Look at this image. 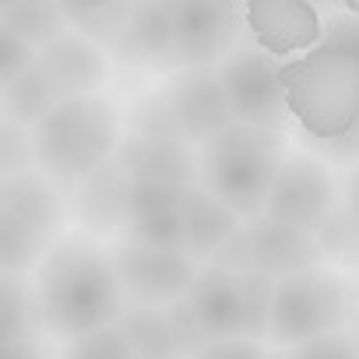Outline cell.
Instances as JSON below:
<instances>
[{
  "label": "cell",
  "mask_w": 359,
  "mask_h": 359,
  "mask_svg": "<svg viewBox=\"0 0 359 359\" xmlns=\"http://www.w3.org/2000/svg\"><path fill=\"white\" fill-rule=\"evenodd\" d=\"M289 116L313 141H338L359 127V8L324 22V43L278 67Z\"/></svg>",
  "instance_id": "cell-1"
},
{
  "label": "cell",
  "mask_w": 359,
  "mask_h": 359,
  "mask_svg": "<svg viewBox=\"0 0 359 359\" xmlns=\"http://www.w3.org/2000/svg\"><path fill=\"white\" fill-rule=\"evenodd\" d=\"M39 320L57 338H85L123 317V285L109 254L85 236L60 240L36 275Z\"/></svg>",
  "instance_id": "cell-2"
},
{
  "label": "cell",
  "mask_w": 359,
  "mask_h": 359,
  "mask_svg": "<svg viewBox=\"0 0 359 359\" xmlns=\"http://www.w3.org/2000/svg\"><path fill=\"white\" fill-rule=\"evenodd\" d=\"M32 144H36V162L50 180L78 187L85 176L116 158L123 144L120 113L102 95L64 99L32 130Z\"/></svg>",
  "instance_id": "cell-3"
},
{
  "label": "cell",
  "mask_w": 359,
  "mask_h": 359,
  "mask_svg": "<svg viewBox=\"0 0 359 359\" xmlns=\"http://www.w3.org/2000/svg\"><path fill=\"white\" fill-rule=\"evenodd\" d=\"M198 162H201L205 191H212L240 219L254 222L268 212L275 176L285 162L282 134L233 123L226 134L201 144Z\"/></svg>",
  "instance_id": "cell-4"
},
{
  "label": "cell",
  "mask_w": 359,
  "mask_h": 359,
  "mask_svg": "<svg viewBox=\"0 0 359 359\" xmlns=\"http://www.w3.org/2000/svg\"><path fill=\"white\" fill-rule=\"evenodd\" d=\"M352 303H355V292L348 278L327 268H310V271L278 278L275 296H271V338L292 348V345L334 334L341 331Z\"/></svg>",
  "instance_id": "cell-5"
},
{
  "label": "cell",
  "mask_w": 359,
  "mask_h": 359,
  "mask_svg": "<svg viewBox=\"0 0 359 359\" xmlns=\"http://www.w3.org/2000/svg\"><path fill=\"white\" fill-rule=\"evenodd\" d=\"M324 247L313 233L282 226L268 215L247 222L229 247L215 257V264L236 271V275H268V278H289L310 268H320L324 261Z\"/></svg>",
  "instance_id": "cell-6"
},
{
  "label": "cell",
  "mask_w": 359,
  "mask_h": 359,
  "mask_svg": "<svg viewBox=\"0 0 359 359\" xmlns=\"http://www.w3.org/2000/svg\"><path fill=\"white\" fill-rule=\"evenodd\" d=\"M172 11V67H219L233 50H240V32L247 29V8L222 0H169Z\"/></svg>",
  "instance_id": "cell-7"
},
{
  "label": "cell",
  "mask_w": 359,
  "mask_h": 359,
  "mask_svg": "<svg viewBox=\"0 0 359 359\" xmlns=\"http://www.w3.org/2000/svg\"><path fill=\"white\" fill-rule=\"evenodd\" d=\"M278 60L257 46H240L219 64V78L233 109V120L254 130L285 134L289 106L278 81Z\"/></svg>",
  "instance_id": "cell-8"
},
{
  "label": "cell",
  "mask_w": 359,
  "mask_h": 359,
  "mask_svg": "<svg viewBox=\"0 0 359 359\" xmlns=\"http://www.w3.org/2000/svg\"><path fill=\"white\" fill-rule=\"evenodd\" d=\"M334 205H338V184L331 176V165L310 151H296V155H285L275 176L264 215L282 226L320 236V229L338 212Z\"/></svg>",
  "instance_id": "cell-9"
},
{
  "label": "cell",
  "mask_w": 359,
  "mask_h": 359,
  "mask_svg": "<svg viewBox=\"0 0 359 359\" xmlns=\"http://www.w3.org/2000/svg\"><path fill=\"white\" fill-rule=\"evenodd\" d=\"M109 261L116 268L123 296H130L137 306H162L187 299L198 278V261L191 254H165L137 243H120L109 250Z\"/></svg>",
  "instance_id": "cell-10"
},
{
  "label": "cell",
  "mask_w": 359,
  "mask_h": 359,
  "mask_svg": "<svg viewBox=\"0 0 359 359\" xmlns=\"http://www.w3.org/2000/svg\"><path fill=\"white\" fill-rule=\"evenodd\" d=\"M187 141H212L226 134L236 120L219 78V67H194V71H180L165 81L158 92Z\"/></svg>",
  "instance_id": "cell-11"
},
{
  "label": "cell",
  "mask_w": 359,
  "mask_h": 359,
  "mask_svg": "<svg viewBox=\"0 0 359 359\" xmlns=\"http://www.w3.org/2000/svg\"><path fill=\"white\" fill-rule=\"evenodd\" d=\"M247 32L268 57H303L324 43V18L306 0H254L247 4Z\"/></svg>",
  "instance_id": "cell-12"
},
{
  "label": "cell",
  "mask_w": 359,
  "mask_h": 359,
  "mask_svg": "<svg viewBox=\"0 0 359 359\" xmlns=\"http://www.w3.org/2000/svg\"><path fill=\"white\" fill-rule=\"evenodd\" d=\"M116 162L130 180H148V184L198 187V176H201V162H198L191 141H184V137L123 134Z\"/></svg>",
  "instance_id": "cell-13"
},
{
  "label": "cell",
  "mask_w": 359,
  "mask_h": 359,
  "mask_svg": "<svg viewBox=\"0 0 359 359\" xmlns=\"http://www.w3.org/2000/svg\"><path fill=\"white\" fill-rule=\"evenodd\" d=\"M187 306L212 341L243 338V285L236 271L222 264L201 268L187 292Z\"/></svg>",
  "instance_id": "cell-14"
},
{
  "label": "cell",
  "mask_w": 359,
  "mask_h": 359,
  "mask_svg": "<svg viewBox=\"0 0 359 359\" xmlns=\"http://www.w3.org/2000/svg\"><path fill=\"white\" fill-rule=\"evenodd\" d=\"M39 67L50 74V81L57 85V92L64 99L99 95V88L109 81V60H106L102 46H95L92 39H85L78 32H64L60 39L43 46Z\"/></svg>",
  "instance_id": "cell-15"
},
{
  "label": "cell",
  "mask_w": 359,
  "mask_h": 359,
  "mask_svg": "<svg viewBox=\"0 0 359 359\" xmlns=\"http://www.w3.org/2000/svg\"><path fill=\"white\" fill-rule=\"evenodd\" d=\"M0 215H11L15 222L29 226L32 233L57 243V233L64 229V201L46 172L25 169L0 180Z\"/></svg>",
  "instance_id": "cell-16"
},
{
  "label": "cell",
  "mask_w": 359,
  "mask_h": 359,
  "mask_svg": "<svg viewBox=\"0 0 359 359\" xmlns=\"http://www.w3.org/2000/svg\"><path fill=\"white\" fill-rule=\"evenodd\" d=\"M113 57L127 67H172V11L162 0L137 4Z\"/></svg>",
  "instance_id": "cell-17"
},
{
  "label": "cell",
  "mask_w": 359,
  "mask_h": 359,
  "mask_svg": "<svg viewBox=\"0 0 359 359\" xmlns=\"http://www.w3.org/2000/svg\"><path fill=\"white\" fill-rule=\"evenodd\" d=\"M127 191L130 176L120 169V162H106L92 176H85L74 187V212L85 229L92 233H113L120 222L127 226Z\"/></svg>",
  "instance_id": "cell-18"
},
{
  "label": "cell",
  "mask_w": 359,
  "mask_h": 359,
  "mask_svg": "<svg viewBox=\"0 0 359 359\" xmlns=\"http://www.w3.org/2000/svg\"><path fill=\"white\" fill-rule=\"evenodd\" d=\"M184 222H187V254L194 261H215L229 240L243 229L240 215L226 208L212 191L194 187L187 205H184Z\"/></svg>",
  "instance_id": "cell-19"
},
{
  "label": "cell",
  "mask_w": 359,
  "mask_h": 359,
  "mask_svg": "<svg viewBox=\"0 0 359 359\" xmlns=\"http://www.w3.org/2000/svg\"><path fill=\"white\" fill-rule=\"evenodd\" d=\"M64 102V95L57 92V85L50 81V74L36 64L32 71H25L18 81L4 85L0 92V106H4V120L18 123L25 130H36L57 106Z\"/></svg>",
  "instance_id": "cell-20"
},
{
  "label": "cell",
  "mask_w": 359,
  "mask_h": 359,
  "mask_svg": "<svg viewBox=\"0 0 359 359\" xmlns=\"http://www.w3.org/2000/svg\"><path fill=\"white\" fill-rule=\"evenodd\" d=\"M120 331L130 338L137 359H187L184 345L176 338L169 310L158 306H127L120 317Z\"/></svg>",
  "instance_id": "cell-21"
},
{
  "label": "cell",
  "mask_w": 359,
  "mask_h": 359,
  "mask_svg": "<svg viewBox=\"0 0 359 359\" xmlns=\"http://www.w3.org/2000/svg\"><path fill=\"white\" fill-rule=\"evenodd\" d=\"M0 25L43 50L67 32V15L53 0H15V4H0Z\"/></svg>",
  "instance_id": "cell-22"
},
{
  "label": "cell",
  "mask_w": 359,
  "mask_h": 359,
  "mask_svg": "<svg viewBox=\"0 0 359 359\" xmlns=\"http://www.w3.org/2000/svg\"><path fill=\"white\" fill-rule=\"evenodd\" d=\"M67 15V25L92 39L95 46H116L134 8L137 4H123V0H102V4H60Z\"/></svg>",
  "instance_id": "cell-23"
},
{
  "label": "cell",
  "mask_w": 359,
  "mask_h": 359,
  "mask_svg": "<svg viewBox=\"0 0 359 359\" xmlns=\"http://www.w3.org/2000/svg\"><path fill=\"white\" fill-rule=\"evenodd\" d=\"M53 247H57L53 240L32 233L29 226L15 222L11 215H0V268H4V275H22V271L43 264Z\"/></svg>",
  "instance_id": "cell-24"
},
{
  "label": "cell",
  "mask_w": 359,
  "mask_h": 359,
  "mask_svg": "<svg viewBox=\"0 0 359 359\" xmlns=\"http://www.w3.org/2000/svg\"><path fill=\"white\" fill-rule=\"evenodd\" d=\"M194 187H176V184H148V180H130L127 191V222H141L165 212H184Z\"/></svg>",
  "instance_id": "cell-25"
},
{
  "label": "cell",
  "mask_w": 359,
  "mask_h": 359,
  "mask_svg": "<svg viewBox=\"0 0 359 359\" xmlns=\"http://www.w3.org/2000/svg\"><path fill=\"white\" fill-rule=\"evenodd\" d=\"M127 243L148 247V250H165V254H187V222L184 212H165L151 215L141 222H127Z\"/></svg>",
  "instance_id": "cell-26"
},
{
  "label": "cell",
  "mask_w": 359,
  "mask_h": 359,
  "mask_svg": "<svg viewBox=\"0 0 359 359\" xmlns=\"http://www.w3.org/2000/svg\"><path fill=\"white\" fill-rule=\"evenodd\" d=\"M32 310L39 313V306H32V292L22 282V275H4L0 278V341H15L22 334H36L32 327Z\"/></svg>",
  "instance_id": "cell-27"
},
{
  "label": "cell",
  "mask_w": 359,
  "mask_h": 359,
  "mask_svg": "<svg viewBox=\"0 0 359 359\" xmlns=\"http://www.w3.org/2000/svg\"><path fill=\"white\" fill-rule=\"evenodd\" d=\"M243 285V338H264L271 334V296L275 278L268 275H240Z\"/></svg>",
  "instance_id": "cell-28"
},
{
  "label": "cell",
  "mask_w": 359,
  "mask_h": 359,
  "mask_svg": "<svg viewBox=\"0 0 359 359\" xmlns=\"http://www.w3.org/2000/svg\"><path fill=\"white\" fill-rule=\"evenodd\" d=\"M60 359H137L130 338L120 331V324L102 327L95 334H85L78 341H67Z\"/></svg>",
  "instance_id": "cell-29"
},
{
  "label": "cell",
  "mask_w": 359,
  "mask_h": 359,
  "mask_svg": "<svg viewBox=\"0 0 359 359\" xmlns=\"http://www.w3.org/2000/svg\"><path fill=\"white\" fill-rule=\"evenodd\" d=\"M127 120H130V134H144V137H184L162 95H144V99H137V102L130 106ZM184 141H187V137H184Z\"/></svg>",
  "instance_id": "cell-30"
},
{
  "label": "cell",
  "mask_w": 359,
  "mask_h": 359,
  "mask_svg": "<svg viewBox=\"0 0 359 359\" xmlns=\"http://www.w3.org/2000/svg\"><path fill=\"white\" fill-rule=\"evenodd\" d=\"M36 64H39V50L25 43L18 32H11L8 25H0V85L18 81Z\"/></svg>",
  "instance_id": "cell-31"
},
{
  "label": "cell",
  "mask_w": 359,
  "mask_h": 359,
  "mask_svg": "<svg viewBox=\"0 0 359 359\" xmlns=\"http://www.w3.org/2000/svg\"><path fill=\"white\" fill-rule=\"evenodd\" d=\"M320 247L331 257H345V261H359V226L348 215V208H338L331 215V222L320 229Z\"/></svg>",
  "instance_id": "cell-32"
},
{
  "label": "cell",
  "mask_w": 359,
  "mask_h": 359,
  "mask_svg": "<svg viewBox=\"0 0 359 359\" xmlns=\"http://www.w3.org/2000/svg\"><path fill=\"white\" fill-rule=\"evenodd\" d=\"M29 162H36L32 130L4 120V127H0V169H4V176H15V172H25Z\"/></svg>",
  "instance_id": "cell-33"
},
{
  "label": "cell",
  "mask_w": 359,
  "mask_h": 359,
  "mask_svg": "<svg viewBox=\"0 0 359 359\" xmlns=\"http://www.w3.org/2000/svg\"><path fill=\"white\" fill-rule=\"evenodd\" d=\"M355 341L341 331L334 334H324V338H313V341H303V345H292L271 359H355Z\"/></svg>",
  "instance_id": "cell-34"
},
{
  "label": "cell",
  "mask_w": 359,
  "mask_h": 359,
  "mask_svg": "<svg viewBox=\"0 0 359 359\" xmlns=\"http://www.w3.org/2000/svg\"><path fill=\"white\" fill-rule=\"evenodd\" d=\"M306 148H310V155H317L320 162H327V165H359V127L348 134V137H338V141H313V137H306Z\"/></svg>",
  "instance_id": "cell-35"
},
{
  "label": "cell",
  "mask_w": 359,
  "mask_h": 359,
  "mask_svg": "<svg viewBox=\"0 0 359 359\" xmlns=\"http://www.w3.org/2000/svg\"><path fill=\"white\" fill-rule=\"evenodd\" d=\"M191 359H271V355L254 338H226V341H208Z\"/></svg>",
  "instance_id": "cell-36"
},
{
  "label": "cell",
  "mask_w": 359,
  "mask_h": 359,
  "mask_svg": "<svg viewBox=\"0 0 359 359\" xmlns=\"http://www.w3.org/2000/svg\"><path fill=\"white\" fill-rule=\"evenodd\" d=\"M4 359H43V341L36 334H22L4 345Z\"/></svg>",
  "instance_id": "cell-37"
},
{
  "label": "cell",
  "mask_w": 359,
  "mask_h": 359,
  "mask_svg": "<svg viewBox=\"0 0 359 359\" xmlns=\"http://www.w3.org/2000/svg\"><path fill=\"white\" fill-rule=\"evenodd\" d=\"M345 208H348V215L359 226V165L348 169V180H345Z\"/></svg>",
  "instance_id": "cell-38"
},
{
  "label": "cell",
  "mask_w": 359,
  "mask_h": 359,
  "mask_svg": "<svg viewBox=\"0 0 359 359\" xmlns=\"http://www.w3.org/2000/svg\"><path fill=\"white\" fill-rule=\"evenodd\" d=\"M352 341H355V352H359V310H355V327H352Z\"/></svg>",
  "instance_id": "cell-39"
},
{
  "label": "cell",
  "mask_w": 359,
  "mask_h": 359,
  "mask_svg": "<svg viewBox=\"0 0 359 359\" xmlns=\"http://www.w3.org/2000/svg\"><path fill=\"white\" fill-rule=\"evenodd\" d=\"M355 359H359V355H355Z\"/></svg>",
  "instance_id": "cell-40"
}]
</instances>
